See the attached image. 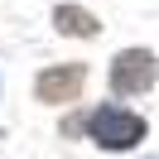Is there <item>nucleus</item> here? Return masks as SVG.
I'll return each instance as SVG.
<instances>
[{
    "instance_id": "2",
    "label": "nucleus",
    "mask_w": 159,
    "mask_h": 159,
    "mask_svg": "<svg viewBox=\"0 0 159 159\" xmlns=\"http://www.w3.org/2000/svg\"><path fill=\"white\" fill-rule=\"evenodd\" d=\"M159 77V63L149 48H125L111 58V92L116 97H140V92H149Z\"/></svg>"
},
{
    "instance_id": "3",
    "label": "nucleus",
    "mask_w": 159,
    "mask_h": 159,
    "mask_svg": "<svg viewBox=\"0 0 159 159\" xmlns=\"http://www.w3.org/2000/svg\"><path fill=\"white\" fill-rule=\"evenodd\" d=\"M82 87H87V68L82 63H58V68H43L39 82H34V92H39V101H77Z\"/></svg>"
},
{
    "instance_id": "1",
    "label": "nucleus",
    "mask_w": 159,
    "mask_h": 159,
    "mask_svg": "<svg viewBox=\"0 0 159 159\" xmlns=\"http://www.w3.org/2000/svg\"><path fill=\"white\" fill-rule=\"evenodd\" d=\"M87 135L101 149H135L145 140V120L135 111H120V106H97L87 116Z\"/></svg>"
},
{
    "instance_id": "4",
    "label": "nucleus",
    "mask_w": 159,
    "mask_h": 159,
    "mask_svg": "<svg viewBox=\"0 0 159 159\" xmlns=\"http://www.w3.org/2000/svg\"><path fill=\"white\" fill-rule=\"evenodd\" d=\"M53 24H58V34H68V39H92V34L101 29L97 15L77 10V5H58V10H53Z\"/></svg>"
}]
</instances>
